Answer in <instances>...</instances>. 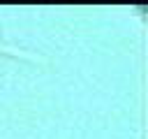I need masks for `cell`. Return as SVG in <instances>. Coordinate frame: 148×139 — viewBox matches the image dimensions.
<instances>
[]
</instances>
